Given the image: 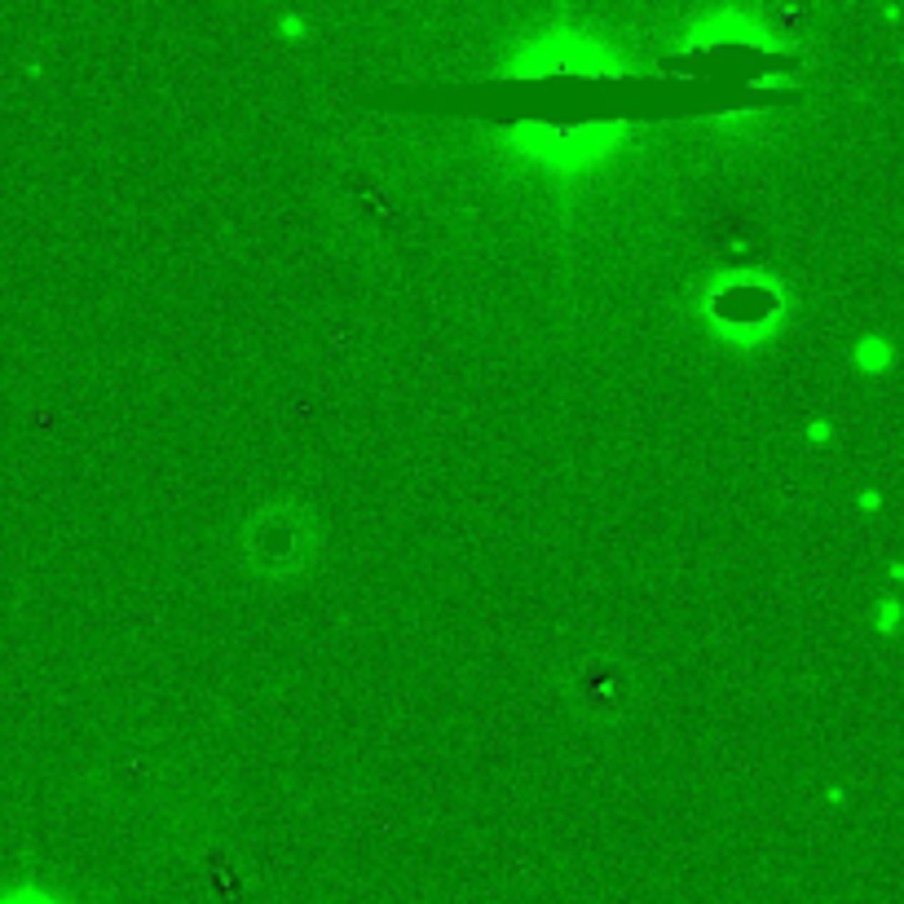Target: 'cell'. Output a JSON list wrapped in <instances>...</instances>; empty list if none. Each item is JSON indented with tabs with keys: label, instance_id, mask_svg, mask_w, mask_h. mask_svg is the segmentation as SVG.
I'll list each match as a JSON object with an SVG mask.
<instances>
[{
	"label": "cell",
	"instance_id": "cell-5",
	"mask_svg": "<svg viewBox=\"0 0 904 904\" xmlns=\"http://www.w3.org/2000/svg\"><path fill=\"white\" fill-rule=\"evenodd\" d=\"M878 508H883V494H878V490H865V494H860V512H878Z\"/></svg>",
	"mask_w": 904,
	"mask_h": 904
},
{
	"label": "cell",
	"instance_id": "cell-2",
	"mask_svg": "<svg viewBox=\"0 0 904 904\" xmlns=\"http://www.w3.org/2000/svg\"><path fill=\"white\" fill-rule=\"evenodd\" d=\"M895 622H900V600H895V596H887V600H883V609H878V631L891 636V631H895Z\"/></svg>",
	"mask_w": 904,
	"mask_h": 904
},
{
	"label": "cell",
	"instance_id": "cell-3",
	"mask_svg": "<svg viewBox=\"0 0 904 904\" xmlns=\"http://www.w3.org/2000/svg\"><path fill=\"white\" fill-rule=\"evenodd\" d=\"M803 437H808L812 446H825V441L834 437V428H830V419H812L808 428H803Z\"/></svg>",
	"mask_w": 904,
	"mask_h": 904
},
{
	"label": "cell",
	"instance_id": "cell-4",
	"mask_svg": "<svg viewBox=\"0 0 904 904\" xmlns=\"http://www.w3.org/2000/svg\"><path fill=\"white\" fill-rule=\"evenodd\" d=\"M278 31H283V40H300L309 27H305V18H296V14H283L278 18Z\"/></svg>",
	"mask_w": 904,
	"mask_h": 904
},
{
	"label": "cell",
	"instance_id": "cell-1",
	"mask_svg": "<svg viewBox=\"0 0 904 904\" xmlns=\"http://www.w3.org/2000/svg\"><path fill=\"white\" fill-rule=\"evenodd\" d=\"M851 358H856V366H860L865 375H883V371L891 366V344H887L883 336H869V340L856 344V353H851Z\"/></svg>",
	"mask_w": 904,
	"mask_h": 904
}]
</instances>
